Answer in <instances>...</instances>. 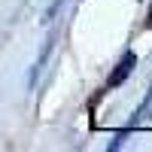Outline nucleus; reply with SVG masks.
<instances>
[{
	"instance_id": "nucleus-1",
	"label": "nucleus",
	"mask_w": 152,
	"mask_h": 152,
	"mask_svg": "<svg viewBox=\"0 0 152 152\" xmlns=\"http://www.w3.org/2000/svg\"><path fill=\"white\" fill-rule=\"evenodd\" d=\"M134 64H137V55H134V52H125V58H122L119 64H116V70L110 73V79H107V85H110V88H116L119 82H125V79H128V76H131Z\"/></svg>"
},
{
	"instance_id": "nucleus-2",
	"label": "nucleus",
	"mask_w": 152,
	"mask_h": 152,
	"mask_svg": "<svg viewBox=\"0 0 152 152\" xmlns=\"http://www.w3.org/2000/svg\"><path fill=\"white\" fill-rule=\"evenodd\" d=\"M146 24H149V28H152V6H149V18H146Z\"/></svg>"
}]
</instances>
